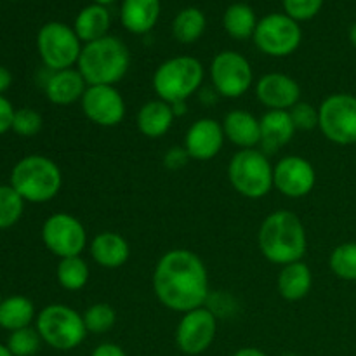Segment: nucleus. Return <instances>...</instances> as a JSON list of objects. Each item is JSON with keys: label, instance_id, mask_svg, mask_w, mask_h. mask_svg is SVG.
Wrapping results in <instances>:
<instances>
[{"label": "nucleus", "instance_id": "obj_1", "mask_svg": "<svg viewBox=\"0 0 356 356\" xmlns=\"http://www.w3.org/2000/svg\"><path fill=\"white\" fill-rule=\"evenodd\" d=\"M152 284L160 305L170 312L188 313L207 302V266L188 249L167 250L156 261Z\"/></svg>", "mask_w": 356, "mask_h": 356}, {"label": "nucleus", "instance_id": "obj_2", "mask_svg": "<svg viewBox=\"0 0 356 356\" xmlns=\"http://www.w3.org/2000/svg\"><path fill=\"white\" fill-rule=\"evenodd\" d=\"M261 254L271 264L287 266L302 261L308 250V235L298 214L275 211L264 218L257 233Z\"/></svg>", "mask_w": 356, "mask_h": 356}, {"label": "nucleus", "instance_id": "obj_3", "mask_svg": "<svg viewBox=\"0 0 356 356\" xmlns=\"http://www.w3.org/2000/svg\"><path fill=\"white\" fill-rule=\"evenodd\" d=\"M131 52L117 37L99 38L82 47L76 70L87 86H117L129 72Z\"/></svg>", "mask_w": 356, "mask_h": 356}, {"label": "nucleus", "instance_id": "obj_4", "mask_svg": "<svg viewBox=\"0 0 356 356\" xmlns=\"http://www.w3.org/2000/svg\"><path fill=\"white\" fill-rule=\"evenodd\" d=\"M10 186L24 202L44 204L52 200L63 186V174L54 160L42 155L21 159L10 172Z\"/></svg>", "mask_w": 356, "mask_h": 356}, {"label": "nucleus", "instance_id": "obj_5", "mask_svg": "<svg viewBox=\"0 0 356 356\" xmlns=\"http://www.w3.org/2000/svg\"><path fill=\"white\" fill-rule=\"evenodd\" d=\"M205 70L197 58L177 56L159 65L152 79V86L159 99L174 104L188 101L204 83Z\"/></svg>", "mask_w": 356, "mask_h": 356}, {"label": "nucleus", "instance_id": "obj_6", "mask_svg": "<svg viewBox=\"0 0 356 356\" xmlns=\"http://www.w3.org/2000/svg\"><path fill=\"white\" fill-rule=\"evenodd\" d=\"M228 181L238 195L259 200L273 190V163L263 149H240L228 163Z\"/></svg>", "mask_w": 356, "mask_h": 356}, {"label": "nucleus", "instance_id": "obj_7", "mask_svg": "<svg viewBox=\"0 0 356 356\" xmlns=\"http://www.w3.org/2000/svg\"><path fill=\"white\" fill-rule=\"evenodd\" d=\"M35 329L47 346L58 351H72L86 341L83 316L66 305H49L35 318Z\"/></svg>", "mask_w": 356, "mask_h": 356}, {"label": "nucleus", "instance_id": "obj_8", "mask_svg": "<svg viewBox=\"0 0 356 356\" xmlns=\"http://www.w3.org/2000/svg\"><path fill=\"white\" fill-rule=\"evenodd\" d=\"M82 47V42L76 37L75 30L58 21L44 24L37 35L38 54L42 63L51 72L68 70L76 65Z\"/></svg>", "mask_w": 356, "mask_h": 356}, {"label": "nucleus", "instance_id": "obj_9", "mask_svg": "<svg viewBox=\"0 0 356 356\" xmlns=\"http://www.w3.org/2000/svg\"><path fill=\"white\" fill-rule=\"evenodd\" d=\"M318 129L330 143L356 145V96L330 94L318 106Z\"/></svg>", "mask_w": 356, "mask_h": 356}, {"label": "nucleus", "instance_id": "obj_10", "mask_svg": "<svg viewBox=\"0 0 356 356\" xmlns=\"http://www.w3.org/2000/svg\"><path fill=\"white\" fill-rule=\"evenodd\" d=\"M254 44L263 54L271 58H287L298 51L302 40L301 26L287 14H268L257 21Z\"/></svg>", "mask_w": 356, "mask_h": 356}, {"label": "nucleus", "instance_id": "obj_11", "mask_svg": "<svg viewBox=\"0 0 356 356\" xmlns=\"http://www.w3.org/2000/svg\"><path fill=\"white\" fill-rule=\"evenodd\" d=\"M211 82L218 96L238 99L252 87V66L240 52L222 51L216 54L211 63Z\"/></svg>", "mask_w": 356, "mask_h": 356}, {"label": "nucleus", "instance_id": "obj_12", "mask_svg": "<svg viewBox=\"0 0 356 356\" xmlns=\"http://www.w3.org/2000/svg\"><path fill=\"white\" fill-rule=\"evenodd\" d=\"M42 240L49 252L59 259L75 257L86 250L87 229L79 218L66 212H56L42 226Z\"/></svg>", "mask_w": 356, "mask_h": 356}, {"label": "nucleus", "instance_id": "obj_13", "mask_svg": "<svg viewBox=\"0 0 356 356\" xmlns=\"http://www.w3.org/2000/svg\"><path fill=\"white\" fill-rule=\"evenodd\" d=\"M218 332V316L207 306L183 313L176 327V346L184 355H202L214 343Z\"/></svg>", "mask_w": 356, "mask_h": 356}, {"label": "nucleus", "instance_id": "obj_14", "mask_svg": "<svg viewBox=\"0 0 356 356\" xmlns=\"http://www.w3.org/2000/svg\"><path fill=\"white\" fill-rule=\"evenodd\" d=\"M80 104L87 120L99 127H117L125 118V99L115 86H87Z\"/></svg>", "mask_w": 356, "mask_h": 356}, {"label": "nucleus", "instance_id": "obj_15", "mask_svg": "<svg viewBox=\"0 0 356 356\" xmlns=\"http://www.w3.org/2000/svg\"><path fill=\"white\" fill-rule=\"evenodd\" d=\"M316 184V170L309 160L287 155L273 165V188L287 198H305Z\"/></svg>", "mask_w": 356, "mask_h": 356}, {"label": "nucleus", "instance_id": "obj_16", "mask_svg": "<svg viewBox=\"0 0 356 356\" xmlns=\"http://www.w3.org/2000/svg\"><path fill=\"white\" fill-rule=\"evenodd\" d=\"M225 141L226 138L221 122L211 117H204L198 118L188 127L183 146L190 159L207 162L219 155Z\"/></svg>", "mask_w": 356, "mask_h": 356}, {"label": "nucleus", "instance_id": "obj_17", "mask_svg": "<svg viewBox=\"0 0 356 356\" xmlns=\"http://www.w3.org/2000/svg\"><path fill=\"white\" fill-rule=\"evenodd\" d=\"M257 101L268 110L289 111L301 101V86L285 73H266L254 87Z\"/></svg>", "mask_w": 356, "mask_h": 356}, {"label": "nucleus", "instance_id": "obj_18", "mask_svg": "<svg viewBox=\"0 0 356 356\" xmlns=\"http://www.w3.org/2000/svg\"><path fill=\"white\" fill-rule=\"evenodd\" d=\"M89 252L97 266L106 268V270H117L129 261L131 247L120 233L101 232L90 240Z\"/></svg>", "mask_w": 356, "mask_h": 356}, {"label": "nucleus", "instance_id": "obj_19", "mask_svg": "<svg viewBox=\"0 0 356 356\" xmlns=\"http://www.w3.org/2000/svg\"><path fill=\"white\" fill-rule=\"evenodd\" d=\"M261 122V149L266 155H271L277 149L284 148L285 145L292 141L296 134L294 122H292L291 113L282 110H268Z\"/></svg>", "mask_w": 356, "mask_h": 356}, {"label": "nucleus", "instance_id": "obj_20", "mask_svg": "<svg viewBox=\"0 0 356 356\" xmlns=\"http://www.w3.org/2000/svg\"><path fill=\"white\" fill-rule=\"evenodd\" d=\"M86 89L87 82L76 68L52 72L45 82V96L58 106H68L76 101H82Z\"/></svg>", "mask_w": 356, "mask_h": 356}, {"label": "nucleus", "instance_id": "obj_21", "mask_svg": "<svg viewBox=\"0 0 356 356\" xmlns=\"http://www.w3.org/2000/svg\"><path fill=\"white\" fill-rule=\"evenodd\" d=\"M226 141L240 149L256 148L261 143V122L247 110H232L222 118Z\"/></svg>", "mask_w": 356, "mask_h": 356}, {"label": "nucleus", "instance_id": "obj_22", "mask_svg": "<svg viewBox=\"0 0 356 356\" xmlns=\"http://www.w3.org/2000/svg\"><path fill=\"white\" fill-rule=\"evenodd\" d=\"M172 106L162 99H152L143 104L138 111V129L145 138L159 139L170 131L174 124Z\"/></svg>", "mask_w": 356, "mask_h": 356}, {"label": "nucleus", "instance_id": "obj_23", "mask_svg": "<svg viewBox=\"0 0 356 356\" xmlns=\"http://www.w3.org/2000/svg\"><path fill=\"white\" fill-rule=\"evenodd\" d=\"M313 287V273L309 266L302 261L282 266L277 277L278 294L289 302L305 299Z\"/></svg>", "mask_w": 356, "mask_h": 356}, {"label": "nucleus", "instance_id": "obj_24", "mask_svg": "<svg viewBox=\"0 0 356 356\" xmlns=\"http://www.w3.org/2000/svg\"><path fill=\"white\" fill-rule=\"evenodd\" d=\"M160 16V0H124L120 10L122 24L136 35L148 33Z\"/></svg>", "mask_w": 356, "mask_h": 356}, {"label": "nucleus", "instance_id": "obj_25", "mask_svg": "<svg viewBox=\"0 0 356 356\" xmlns=\"http://www.w3.org/2000/svg\"><path fill=\"white\" fill-rule=\"evenodd\" d=\"M111 17L106 7L94 3V6H87L79 13L75 19V33L80 38V42L89 44V42L99 40V38L106 37L108 30H110Z\"/></svg>", "mask_w": 356, "mask_h": 356}, {"label": "nucleus", "instance_id": "obj_26", "mask_svg": "<svg viewBox=\"0 0 356 356\" xmlns=\"http://www.w3.org/2000/svg\"><path fill=\"white\" fill-rule=\"evenodd\" d=\"M35 318V306L24 296H13L0 305V327L6 330H19L30 327Z\"/></svg>", "mask_w": 356, "mask_h": 356}, {"label": "nucleus", "instance_id": "obj_27", "mask_svg": "<svg viewBox=\"0 0 356 356\" xmlns=\"http://www.w3.org/2000/svg\"><path fill=\"white\" fill-rule=\"evenodd\" d=\"M222 23H225L226 33L235 40H247V38L254 37L257 26L256 14H254L252 7H249L247 3L229 6L222 17Z\"/></svg>", "mask_w": 356, "mask_h": 356}, {"label": "nucleus", "instance_id": "obj_28", "mask_svg": "<svg viewBox=\"0 0 356 356\" xmlns=\"http://www.w3.org/2000/svg\"><path fill=\"white\" fill-rule=\"evenodd\" d=\"M205 26H207L205 14L197 7H188V9L181 10L174 19V38L181 44H193L204 35Z\"/></svg>", "mask_w": 356, "mask_h": 356}, {"label": "nucleus", "instance_id": "obj_29", "mask_svg": "<svg viewBox=\"0 0 356 356\" xmlns=\"http://www.w3.org/2000/svg\"><path fill=\"white\" fill-rule=\"evenodd\" d=\"M56 277H58V284L65 291H82L90 278L89 264L80 256L59 259L58 268H56Z\"/></svg>", "mask_w": 356, "mask_h": 356}, {"label": "nucleus", "instance_id": "obj_30", "mask_svg": "<svg viewBox=\"0 0 356 356\" xmlns=\"http://www.w3.org/2000/svg\"><path fill=\"white\" fill-rule=\"evenodd\" d=\"M329 266L339 280L356 282V242H344L330 252Z\"/></svg>", "mask_w": 356, "mask_h": 356}, {"label": "nucleus", "instance_id": "obj_31", "mask_svg": "<svg viewBox=\"0 0 356 356\" xmlns=\"http://www.w3.org/2000/svg\"><path fill=\"white\" fill-rule=\"evenodd\" d=\"M82 316L87 332L97 334V336L113 329L115 322H117V313L106 302H96V305L89 306Z\"/></svg>", "mask_w": 356, "mask_h": 356}, {"label": "nucleus", "instance_id": "obj_32", "mask_svg": "<svg viewBox=\"0 0 356 356\" xmlns=\"http://www.w3.org/2000/svg\"><path fill=\"white\" fill-rule=\"evenodd\" d=\"M24 200L13 186H0V229L10 228L21 219Z\"/></svg>", "mask_w": 356, "mask_h": 356}, {"label": "nucleus", "instance_id": "obj_33", "mask_svg": "<svg viewBox=\"0 0 356 356\" xmlns=\"http://www.w3.org/2000/svg\"><path fill=\"white\" fill-rule=\"evenodd\" d=\"M42 343L44 341H42L37 329L24 327V329L10 332L9 339H7V348H9L13 356H33L40 350Z\"/></svg>", "mask_w": 356, "mask_h": 356}, {"label": "nucleus", "instance_id": "obj_34", "mask_svg": "<svg viewBox=\"0 0 356 356\" xmlns=\"http://www.w3.org/2000/svg\"><path fill=\"white\" fill-rule=\"evenodd\" d=\"M42 129V115L31 108H21L14 111L13 131L21 138H33Z\"/></svg>", "mask_w": 356, "mask_h": 356}, {"label": "nucleus", "instance_id": "obj_35", "mask_svg": "<svg viewBox=\"0 0 356 356\" xmlns=\"http://www.w3.org/2000/svg\"><path fill=\"white\" fill-rule=\"evenodd\" d=\"M292 122H294L296 131H313L318 127V108L312 103L299 101L296 106L289 110Z\"/></svg>", "mask_w": 356, "mask_h": 356}, {"label": "nucleus", "instance_id": "obj_36", "mask_svg": "<svg viewBox=\"0 0 356 356\" xmlns=\"http://www.w3.org/2000/svg\"><path fill=\"white\" fill-rule=\"evenodd\" d=\"M323 6V0H284L287 16L296 21H306L315 17Z\"/></svg>", "mask_w": 356, "mask_h": 356}, {"label": "nucleus", "instance_id": "obj_37", "mask_svg": "<svg viewBox=\"0 0 356 356\" xmlns=\"http://www.w3.org/2000/svg\"><path fill=\"white\" fill-rule=\"evenodd\" d=\"M190 160L191 159L190 155H188L186 149H184V146H172V148L165 153V156H163V165L169 170H179L183 169Z\"/></svg>", "mask_w": 356, "mask_h": 356}, {"label": "nucleus", "instance_id": "obj_38", "mask_svg": "<svg viewBox=\"0 0 356 356\" xmlns=\"http://www.w3.org/2000/svg\"><path fill=\"white\" fill-rule=\"evenodd\" d=\"M14 108L10 101L0 96V136L6 134L9 129H13V118H14Z\"/></svg>", "mask_w": 356, "mask_h": 356}, {"label": "nucleus", "instance_id": "obj_39", "mask_svg": "<svg viewBox=\"0 0 356 356\" xmlns=\"http://www.w3.org/2000/svg\"><path fill=\"white\" fill-rule=\"evenodd\" d=\"M90 356H127L124 350L115 343H103L92 350Z\"/></svg>", "mask_w": 356, "mask_h": 356}, {"label": "nucleus", "instance_id": "obj_40", "mask_svg": "<svg viewBox=\"0 0 356 356\" xmlns=\"http://www.w3.org/2000/svg\"><path fill=\"white\" fill-rule=\"evenodd\" d=\"M10 83H13V75H10V72L6 66L0 65V96H2V92H6L9 89Z\"/></svg>", "mask_w": 356, "mask_h": 356}, {"label": "nucleus", "instance_id": "obj_41", "mask_svg": "<svg viewBox=\"0 0 356 356\" xmlns=\"http://www.w3.org/2000/svg\"><path fill=\"white\" fill-rule=\"evenodd\" d=\"M233 356H268L264 353L263 350H259V348H242V350H238L236 353H233Z\"/></svg>", "mask_w": 356, "mask_h": 356}, {"label": "nucleus", "instance_id": "obj_42", "mask_svg": "<svg viewBox=\"0 0 356 356\" xmlns=\"http://www.w3.org/2000/svg\"><path fill=\"white\" fill-rule=\"evenodd\" d=\"M170 106H172V111L176 117L186 113V101H179V103H174V104H170Z\"/></svg>", "mask_w": 356, "mask_h": 356}, {"label": "nucleus", "instance_id": "obj_43", "mask_svg": "<svg viewBox=\"0 0 356 356\" xmlns=\"http://www.w3.org/2000/svg\"><path fill=\"white\" fill-rule=\"evenodd\" d=\"M350 40H351V44L356 47V23L351 24V28H350Z\"/></svg>", "mask_w": 356, "mask_h": 356}, {"label": "nucleus", "instance_id": "obj_44", "mask_svg": "<svg viewBox=\"0 0 356 356\" xmlns=\"http://www.w3.org/2000/svg\"><path fill=\"white\" fill-rule=\"evenodd\" d=\"M0 356H13V353L9 351V348L3 346V344H0Z\"/></svg>", "mask_w": 356, "mask_h": 356}, {"label": "nucleus", "instance_id": "obj_45", "mask_svg": "<svg viewBox=\"0 0 356 356\" xmlns=\"http://www.w3.org/2000/svg\"><path fill=\"white\" fill-rule=\"evenodd\" d=\"M96 3H99V6H108V3H113L115 0H94Z\"/></svg>", "mask_w": 356, "mask_h": 356}, {"label": "nucleus", "instance_id": "obj_46", "mask_svg": "<svg viewBox=\"0 0 356 356\" xmlns=\"http://www.w3.org/2000/svg\"><path fill=\"white\" fill-rule=\"evenodd\" d=\"M278 356H299L298 353H291V351H289V353H282V355H278Z\"/></svg>", "mask_w": 356, "mask_h": 356}, {"label": "nucleus", "instance_id": "obj_47", "mask_svg": "<svg viewBox=\"0 0 356 356\" xmlns=\"http://www.w3.org/2000/svg\"><path fill=\"white\" fill-rule=\"evenodd\" d=\"M2 301H3V299H0V305H2Z\"/></svg>", "mask_w": 356, "mask_h": 356}, {"label": "nucleus", "instance_id": "obj_48", "mask_svg": "<svg viewBox=\"0 0 356 356\" xmlns=\"http://www.w3.org/2000/svg\"><path fill=\"white\" fill-rule=\"evenodd\" d=\"M355 146H356V145H355Z\"/></svg>", "mask_w": 356, "mask_h": 356}]
</instances>
